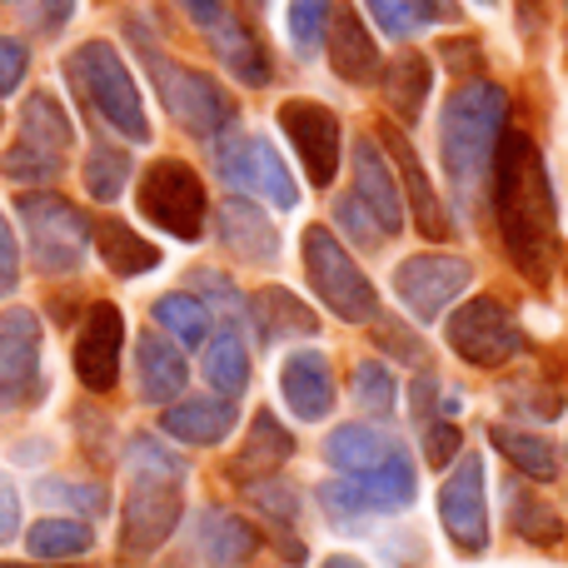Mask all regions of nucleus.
<instances>
[{
  "label": "nucleus",
  "instance_id": "nucleus-1",
  "mask_svg": "<svg viewBox=\"0 0 568 568\" xmlns=\"http://www.w3.org/2000/svg\"><path fill=\"white\" fill-rule=\"evenodd\" d=\"M489 200L499 220V240L519 275L529 284H549L554 255H559V210H554V185L534 135L504 130L489 170Z\"/></svg>",
  "mask_w": 568,
  "mask_h": 568
},
{
  "label": "nucleus",
  "instance_id": "nucleus-2",
  "mask_svg": "<svg viewBox=\"0 0 568 568\" xmlns=\"http://www.w3.org/2000/svg\"><path fill=\"white\" fill-rule=\"evenodd\" d=\"M504 115H509V95L494 80H464L439 115V155L444 175H449L459 205L479 210V190L494 170V150L504 140Z\"/></svg>",
  "mask_w": 568,
  "mask_h": 568
},
{
  "label": "nucleus",
  "instance_id": "nucleus-3",
  "mask_svg": "<svg viewBox=\"0 0 568 568\" xmlns=\"http://www.w3.org/2000/svg\"><path fill=\"white\" fill-rule=\"evenodd\" d=\"M65 80L115 135H125L130 145H145L150 140V120H145V105H140V90L110 40H85V45L70 50Z\"/></svg>",
  "mask_w": 568,
  "mask_h": 568
},
{
  "label": "nucleus",
  "instance_id": "nucleus-4",
  "mask_svg": "<svg viewBox=\"0 0 568 568\" xmlns=\"http://www.w3.org/2000/svg\"><path fill=\"white\" fill-rule=\"evenodd\" d=\"M16 215L26 225V245H30V265L40 275H70L85 260V245L95 235V220H85L65 195L55 190H30L16 200Z\"/></svg>",
  "mask_w": 568,
  "mask_h": 568
},
{
  "label": "nucleus",
  "instance_id": "nucleus-5",
  "mask_svg": "<svg viewBox=\"0 0 568 568\" xmlns=\"http://www.w3.org/2000/svg\"><path fill=\"white\" fill-rule=\"evenodd\" d=\"M304 275H310L314 294L324 310L344 324H374L379 320V294H374L369 275L354 265V255L339 245V235L324 225L304 230Z\"/></svg>",
  "mask_w": 568,
  "mask_h": 568
},
{
  "label": "nucleus",
  "instance_id": "nucleus-6",
  "mask_svg": "<svg viewBox=\"0 0 568 568\" xmlns=\"http://www.w3.org/2000/svg\"><path fill=\"white\" fill-rule=\"evenodd\" d=\"M145 65L180 130H190L195 140H220L235 125V100H230V90L215 75H205L195 65H180V60H165L155 50H145Z\"/></svg>",
  "mask_w": 568,
  "mask_h": 568
},
{
  "label": "nucleus",
  "instance_id": "nucleus-7",
  "mask_svg": "<svg viewBox=\"0 0 568 568\" xmlns=\"http://www.w3.org/2000/svg\"><path fill=\"white\" fill-rule=\"evenodd\" d=\"M140 215L150 225H160L175 240H200L205 230V185L185 160H155V165L140 175Z\"/></svg>",
  "mask_w": 568,
  "mask_h": 568
},
{
  "label": "nucleus",
  "instance_id": "nucleus-8",
  "mask_svg": "<svg viewBox=\"0 0 568 568\" xmlns=\"http://www.w3.org/2000/svg\"><path fill=\"white\" fill-rule=\"evenodd\" d=\"M414 464L404 454H394L389 464L379 469H364V474H344V479L324 484L320 499H324V514H329L339 529H354V519L364 514H394V509H409L414 499Z\"/></svg>",
  "mask_w": 568,
  "mask_h": 568
},
{
  "label": "nucleus",
  "instance_id": "nucleus-9",
  "mask_svg": "<svg viewBox=\"0 0 568 568\" xmlns=\"http://www.w3.org/2000/svg\"><path fill=\"white\" fill-rule=\"evenodd\" d=\"M444 334H449V349L459 354L464 364H474V369H499V364H509L514 354L524 349V329L489 294L459 304V310L449 314V324H444Z\"/></svg>",
  "mask_w": 568,
  "mask_h": 568
},
{
  "label": "nucleus",
  "instance_id": "nucleus-10",
  "mask_svg": "<svg viewBox=\"0 0 568 568\" xmlns=\"http://www.w3.org/2000/svg\"><path fill=\"white\" fill-rule=\"evenodd\" d=\"M215 170L245 200H270L275 210H294V200H300L280 150L265 135H230L225 145H215Z\"/></svg>",
  "mask_w": 568,
  "mask_h": 568
},
{
  "label": "nucleus",
  "instance_id": "nucleus-11",
  "mask_svg": "<svg viewBox=\"0 0 568 568\" xmlns=\"http://www.w3.org/2000/svg\"><path fill=\"white\" fill-rule=\"evenodd\" d=\"M484 494H489V474H484L479 454L454 459L449 479L439 489V519L449 544L459 554H469V559L489 549V504H484Z\"/></svg>",
  "mask_w": 568,
  "mask_h": 568
},
{
  "label": "nucleus",
  "instance_id": "nucleus-12",
  "mask_svg": "<svg viewBox=\"0 0 568 568\" xmlns=\"http://www.w3.org/2000/svg\"><path fill=\"white\" fill-rule=\"evenodd\" d=\"M180 514H185V499H180L175 479H130L125 519H120V554L130 564L150 559L175 534Z\"/></svg>",
  "mask_w": 568,
  "mask_h": 568
},
{
  "label": "nucleus",
  "instance_id": "nucleus-13",
  "mask_svg": "<svg viewBox=\"0 0 568 568\" xmlns=\"http://www.w3.org/2000/svg\"><path fill=\"white\" fill-rule=\"evenodd\" d=\"M40 394V320L30 310H0V414L30 409Z\"/></svg>",
  "mask_w": 568,
  "mask_h": 568
},
{
  "label": "nucleus",
  "instance_id": "nucleus-14",
  "mask_svg": "<svg viewBox=\"0 0 568 568\" xmlns=\"http://www.w3.org/2000/svg\"><path fill=\"white\" fill-rule=\"evenodd\" d=\"M469 280H474V265L459 255H414L394 270V294L404 300V310L414 320L429 324L469 290Z\"/></svg>",
  "mask_w": 568,
  "mask_h": 568
},
{
  "label": "nucleus",
  "instance_id": "nucleus-15",
  "mask_svg": "<svg viewBox=\"0 0 568 568\" xmlns=\"http://www.w3.org/2000/svg\"><path fill=\"white\" fill-rule=\"evenodd\" d=\"M280 130L290 135L294 155L304 160L310 185H334V175H339V120H334V110L320 100H284Z\"/></svg>",
  "mask_w": 568,
  "mask_h": 568
},
{
  "label": "nucleus",
  "instance_id": "nucleus-16",
  "mask_svg": "<svg viewBox=\"0 0 568 568\" xmlns=\"http://www.w3.org/2000/svg\"><path fill=\"white\" fill-rule=\"evenodd\" d=\"M120 354H125V314L110 300L90 304L85 329L75 339V374L90 394H110L120 379Z\"/></svg>",
  "mask_w": 568,
  "mask_h": 568
},
{
  "label": "nucleus",
  "instance_id": "nucleus-17",
  "mask_svg": "<svg viewBox=\"0 0 568 568\" xmlns=\"http://www.w3.org/2000/svg\"><path fill=\"white\" fill-rule=\"evenodd\" d=\"M280 394L304 424H320L334 409V369L320 349H294L280 369Z\"/></svg>",
  "mask_w": 568,
  "mask_h": 568
},
{
  "label": "nucleus",
  "instance_id": "nucleus-18",
  "mask_svg": "<svg viewBox=\"0 0 568 568\" xmlns=\"http://www.w3.org/2000/svg\"><path fill=\"white\" fill-rule=\"evenodd\" d=\"M324 45H329V65H334L339 80H349V85H369V80H379V70H384L379 45H374V36L364 30V20H359L354 6H334Z\"/></svg>",
  "mask_w": 568,
  "mask_h": 568
},
{
  "label": "nucleus",
  "instance_id": "nucleus-19",
  "mask_svg": "<svg viewBox=\"0 0 568 568\" xmlns=\"http://www.w3.org/2000/svg\"><path fill=\"white\" fill-rule=\"evenodd\" d=\"M220 240H225V250L235 260H245V265H275L280 260V235L275 225H270V215L255 205V200L245 195H230L225 205H220Z\"/></svg>",
  "mask_w": 568,
  "mask_h": 568
},
{
  "label": "nucleus",
  "instance_id": "nucleus-20",
  "mask_svg": "<svg viewBox=\"0 0 568 568\" xmlns=\"http://www.w3.org/2000/svg\"><path fill=\"white\" fill-rule=\"evenodd\" d=\"M354 185H359V205L379 220L384 235H399L404 200H399V185H394L389 165H384L379 140H359V145H354Z\"/></svg>",
  "mask_w": 568,
  "mask_h": 568
},
{
  "label": "nucleus",
  "instance_id": "nucleus-21",
  "mask_svg": "<svg viewBox=\"0 0 568 568\" xmlns=\"http://www.w3.org/2000/svg\"><path fill=\"white\" fill-rule=\"evenodd\" d=\"M379 140L389 145L394 165H399V175H404V195H409V205H414V225H419V235L449 240L454 225H449V215H444V205H439V195H434V185H429V175H424V165H419V155H414V145H409V140H404L394 125H384Z\"/></svg>",
  "mask_w": 568,
  "mask_h": 568
},
{
  "label": "nucleus",
  "instance_id": "nucleus-22",
  "mask_svg": "<svg viewBox=\"0 0 568 568\" xmlns=\"http://www.w3.org/2000/svg\"><path fill=\"white\" fill-rule=\"evenodd\" d=\"M160 429L180 444H220L235 429V404L225 394H195V399H180L160 414Z\"/></svg>",
  "mask_w": 568,
  "mask_h": 568
},
{
  "label": "nucleus",
  "instance_id": "nucleus-23",
  "mask_svg": "<svg viewBox=\"0 0 568 568\" xmlns=\"http://www.w3.org/2000/svg\"><path fill=\"white\" fill-rule=\"evenodd\" d=\"M135 379H140V399L145 404H170L180 399L190 369L180 344H165L160 334H140L135 339Z\"/></svg>",
  "mask_w": 568,
  "mask_h": 568
},
{
  "label": "nucleus",
  "instance_id": "nucleus-24",
  "mask_svg": "<svg viewBox=\"0 0 568 568\" xmlns=\"http://www.w3.org/2000/svg\"><path fill=\"white\" fill-rule=\"evenodd\" d=\"M205 36H210V50L220 55V65H230V75H235V80H245L250 90L270 85V75H275V70H270L265 45H260V36L245 26V20L220 16Z\"/></svg>",
  "mask_w": 568,
  "mask_h": 568
},
{
  "label": "nucleus",
  "instance_id": "nucleus-25",
  "mask_svg": "<svg viewBox=\"0 0 568 568\" xmlns=\"http://www.w3.org/2000/svg\"><path fill=\"white\" fill-rule=\"evenodd\" d=\"M195 549L200 559H205L210 568H240L255 559L260 539L255 529H250L240 514H225V509H205L195 524Z\"/></svg>",
  "mask_w": 568,
  "mask_h": 568
},
{
  "label": "nucleus",
  "instance_id": "nucleus-26",
  "mask_svg": "<svg viewBox=\"0 0 568 568\" xmlns=\"http://www.w3.org/2000/svg\"><path fill=\"white\" fill-rule=\"evenodd\" d=\"M399 449L394 434H384L379 424H339V429L324 439V459L334 464L339 474H364V469H379L389 464Z\"/></svg>",
  "mask_w": 568,
  "mask_h": 568
},
{
  "label": "nucleus",
  "instance_id": "nucleus-27",
  "mask_svg": "<svg viewBox=\"0 0 568 568\" xmlns=\"http://www.w3.org/2000/svg\"><path fill=\"white\" fill-rule=\"evenodd\" d=\"M290 454H294V439L284 434V424L270 409H260L255 424H250V434H245V449L230 459V474H235L240 484L270 479V474L284 469V459H290Z\"/></svg>",
  "mask_w": 568,
  "mask_h": 568
},
{
  "label": "nucleus",
  "instance_id": "nucleus-28",
  "mask_svg": "<svg viewBox=\"0 0 568 568\" xmlns=\"http://www.w3.org/2000/svg\"><path fill=\"white\" fill-rule=\"evenodd\" d=\"M250 320H255V334L265 344H280V339H310L314 329H320V320H314L310 304H300L290 290H280V284H265V290L250 294Z\"/></svg>",
  "mask_w": 568,
  "mask_h": 568
},
{
  "label": "nucleus",
  "instance_id": "nucleus-29",
  "mask_svg": "<svg viewBox=\"0 0 568 568\" xmlns=\"http://www.w3.org/2000/svg\"><path fill=\"white\" fill-rule=\"evenodd\" d=\"M379 85H384V105H389L404 125H414V120L424 115V100H429L434 65L419 50H404L399 60H389V65L379 70Z\"/></svg>",
  "mask_w": 568,
  "mask_h": 568
},
{
  "label": "nucleus",
  "instance_id": "nucleus-30",
  "mask_svg": "<svg viewBox=\"0 0 568 568\" xmlns=\"http://www.w3.org/2000/svg\"><path fill=\"white\" fill-rule=\"evenodd\" d=\"M90 240H95L110 275H150L160 265V250L150 240H140L130 225H120V220H95V235Z\"/></svg>",
  "mask_w": 568,
  "mask_h": 568
},
{
  "label": "nucleus",
  "instance_id": "nucleus-31",
  "mask_svg": "<svg viewBox=\"0 0 568 568\" xmlns=\"http://www.w3.org/2000/svg\"><path fill=\"white\" fill-rule=\"evenodd\" d=\"M489 439H494V449H499L504 459H509L514 469L524 474V479H539V484L559 479V449H554V444L544 439V434L509 429V424H494Z\"/></svg>",
  "mask_w": 568,
  "mask_h": 568
},
{
  "label": "nucleus",
  "instance_id": "nucleus-32",
  "mask_svg": "<svg viewBox=\"0 0 568 568\" xmlns=\"http://www.w3.org/2000/svg\"><path fill=\"white\" fill-rule=\"evenodd\" d=\"M150 314H155V324L180 344V349H205L210 344L215 314H210L205 300H195V294H160V300L150 304Z\"/></svg>",
  "mask_w": 568,
  "mask_h": 568
},
{
  "label": "nucleus",
  "instance_id": "nucleus-33",
  "mask_svg": "<svg viewBox=\"0 0 568 568\" xmlns=\"http://www.w3.org/2000/svg\"><path fill=\"white\" fill-rule=\"evenodd\" d=\"M364 6H369L374 26L394 40L419 36L424 26H439V20H459L454 0H364Z\"/></svg>",
  "mask_w": 568,
  "mask_h": 568
},
{
  "label": "nucleus",
  "instance_id": "nucleus-34",
  "mask_svg": "<svg viewBox=\"0 0 568 568\" xmlns=\"http://www.w3.org/2000/svg\"><path fill=\"white\" fill-rule=\"evenodd\" d=\"M20 135H26V145H40V150H65L75 145V125L65 120V110H60V100L50 95V90H36V95L20 105Z\"/></svg>",
  "mask_w": 568,
  "mask_h": 568
},
{
  "label": "nucleus",
  "instance_id": "nucleus-35",
  "mask_svg": "<svg viewBox=\"0 0 568 568\" xmlns=\"http://www.w3.org/2000/svg\"><path fill=\"white\" fill-rule=\"evenodd\" d=\"M509 529L529 544H559L564 539V514L554 504H544L539 494H529L524 484H509Z\"/></svg>",
  "mask_w": 568,
  "mask_h": 568
},
{
  "label": "nucleus",
  "instance_id": "nucleus-36",
  "mask_svg": "<svg viewBox=\"0 0 568 568\" xmlns=\"http://www.w3.org/2000/svg\"><path fill=\"white\" fill-rule=\"evenodd\" d=\"M205 379L215 384L225 399L245 394V384H250V354H245V339H240V329H220L215 339L205 344Z\"/></svg>",
  "mask_w": 568,
  "mask_h": 568
},
{
  "label": "nucleus",
  "instance_id": "nucleus-37",
  "mask_svg": "<svg viewBox=\"0 0 568 568\" xmlns=\"http://www.w3.org/2000/svg\"><path fill=\"white\" fill-rule=\"evenodd\" d=\"M26 544L40 564H60V559H75V554H90L95 534L80 519H40L36 529L26 534Z\"/></svg>",
  "mask_w": 568,
  "mask_h": 568
},
{
  "label": "nucleus",
  "instance_id": "nucleus-38",
  "mask_svg": "<svg viewBox=\"0 0 568 568\" xmlns=\"http://www.w3.org/2000/svg\"><path fill=\"white\" fill-rule=\"evenodd\" d=\"M130 180V155L120 145H95L85 155V195L90 200H120V190H125Z\"/></svg>",
  "mask_w": 568,
  "mask_h": 568
},
{
  "label": "nucleus",
  "instance_id": "nucleus-39",
  "mask_svg": "<svg viewBox=\"0 0 568 568\" xmlns=\"http://www.w3.org/2000/svg\"><path fill=\"white\" fill-rule=\"evenodd\" d=\"M125 464H130V479H185V459L180 454H170L160 439H150V434H135V439L125 444Z\"/></svg>",
  "mask_w": 568,
  "mask_h": 568
},
{
  "label": "nucleus",
  "instance_id": "nucleus-40",
  "mask_svg": "<svg viewBox=\"0 0 568 568\" xmlns=\"http://www.w3.org/2000/svg\"><path fill=\"white\" fill-rule=\"evenodd\" d=\"M0 175L16 180V185H45V180H60V155L40 145H10L6 160H0Z\"/></svg>",
  "mask_w": 568,
  "mask_h": 568
},
{
  "label": "nucleus",
  "instance_id": "nucleus-41",
  "mask_svg": "<svg viewBox=\"0 0 568 568\" xmlns=\"http://www.w3.org/2000/svg\"><path fill=\"white\" fill-rule=\"evenodd\" d=\"M334 20V0H290V40L300 55H314L329 36Z\"/></svg>",
  "mask_w": 568,
  "mask_h": 568
},
{
  "label": "nucleus",
  "instance_id": "nucleus-42",
  "mask_svg": "<svg viewBox=\"0 0 568 568\" xmlns=\"http://www.w3.org/2000/svg\"><path fill=\"white\" fill-rule=\"evenodd\" d=\"M354 399H359L364 414H389L399 389H394V374L384 369L379 359H359L354 364Z\"/></svg>",
  "mask_w": 568,
  "mask_h": 568
},
{
  "label": "nucleus",
  "instance_id": "nucleus-43",
  "mask_svg": "<svg viewBox=\"0 0 568 568\" xmlns=\"http://www.w3.org/2000/svg\"><path fill=\"white\" fill-rule=\"evenodd\" d=\"M36 494H40V499L75 504V509H85V514H105V504H110V494L100 489V484H65V479H40V484H36Z\"/></svg>",
  "mask_w": 568,
  "mask_h": 568
},
{
  "label": "nucleus",
  "instance_id": "nucleus-44",
  "mask_svg": "<svg viewBox=\"0 0 568 568\" xmlns=\"http://www.w3.org/2000/svg\"><path fill=\"white\" fill-rule=\"evenodd\" d=\"M334 220H339L344 235H349L359 250H379L384 230H379V220H374L369 210L359 205V195H354V200H339V205H334Z\"/></svg>",
  "mask_w": 568,
  "mask_h": 568
},
{
  "label": "nucleus",
  "instance_id": "nucleus-45",
  "mask_svg": "<svg viewBox=\"0 0 568 568\" xmlns=\"http://www.w3.org/2000/svg\"><path fill=\"white\" fill-rule=\"evenodd\" d=\"M459 449H464L459 424H449V419H429V434H424V459H429L434 469H444V464L459 459Z\"/></svg>",
  "mask_w": 568,
  "mask_h": 568
},
{
  "label": "nucleus",
  "instance_id": "nucleus-46",
  "mask_svg": "<svg viewBox=\"0 0 568 568\" xmlns=\"http://www.w3.org/2000/svg\"><path fill=\"white\" fill-rule=\"evenodd\" d=\"M250 499H255L265 514H275V519H294V514H300V504H294V489L284 479H275V474L250 484Z\"/></svg>",
  "mask_w": 568,
  "mask_h": 568
},
{
  "label": "nucleus",
  "instance_id": "nucleus-47",
  "mask_svg": "<svg viewBox=\"0 0 568 568\" xmlns=\"http://www.w3.org/2000/svg\"><path fill=\"white\" fill-rule=\"evenodd\" d=\"M20 10H26V26L30 30H40V36H55V30L70 20L75 0H20Z\"/></svg>",
  "mask_w": 568,
  "mask_h": 568
},
{
  "label": "nucleus",
  "instance_id": "nucleus-48",
  "mask_svg": "<svg viewBox=\"0 0 568 568\" xmlns=\"http://www.w3.org/2000/svg\"><path fill=\"white\" fill-rule=\"evenodd\" d=\"M26 45H20L16 36H0V95H10V90H20V80H26Z\"/></svg>",
  "mask_w": 568,
  "mask_h": 568
},
{
  "label": "nucleus",
  "instance_id": "nucleus-49",
  "mask_svg": "<svg viewBox=\"0 0 568 568\" xmlns=\"http://www.w3.org/2000/svg\"><path fill=\"white\" fill-rule=\"evenodd\" d=\"M20 284V255H16V235H10L6 215H0V300L6 294H16Z\"/></svg>",
  "mask_w": 568,
  "mask_h": 568
},
{
  "label": "nucleus",
  "instance_id": "nucleus-50",
  "mask_svg": "<svg viewBox=\"0 0 568 568\" xmlns=\"http://www.w3.org/2000/svg\"><path fill=\"white\" fill-rule=\"evenodd\" d=\"M20 534V494L16 484L0 474V544H10Z\"/></svg>",
  "mask_w": 568,
  "mask_h": 568
},
{
  "label": "nucleus",
  "instance_id": "nucleus-51",
  "mask_svg": "<svg viewBox=\"0 0 568 568\" xmlns=\"http://www.w3.org/2000/svg\"><path fill=\"white\" fill-rule=\"evenodd\" d=\"M439 60L449 70H474V65H484V50H479V40H444Z\"/></svg>",
  "mask_w": 568,
  "mask_h": 568
},
{
  "label": "nucleus",
  "instance_id": "nucleus-52",
  "mask_svg": "<svg viewBox=\"0 0 568 568\" xmlns=\"http://www.w3.org/2000/svg\"><path fill=\"white\" fill-rule=\"evenodd\" d=\"M379 339H384V349H389V354H399V359H409V364H424V344L414 339V334H399V329H379Z\"/></svg>",
  "mask_w": 568,
  "mask_h": 568
},
{
  "label": "nucleus",
  "instance_id": "nucleus-53",
  "mask_svg": "<svg viewBox=\"0 0 568 568\" xmlns=\"http://www.w3.org/2000/svg\"><path fill=\"white\" fill-rule=\"evenodd\" d=\"M180 6H185V16L195 20L200 30H210L220 16H225V0H180Z\"/></svg>",
  "mask_w": 568,
  "mask_h": 568
},
{
  "label": "nucleus",
  "instance_id": "nucleus-54",
  "mask_svg": "<svg viewBox=\"0 0 568 568\" xmlns=\"http://www.w3.org/2000/svg\"><path fill=\"white\" fill-rule=\"evenodd\" d=\"M519 20H529V30L539 26V0H519Z\"/></svg>",
  "mask_w": 568,
  "mask_h": 568
},
{
  "label": "nucleus",
  "instance_id": "nucleus-55",
  "mask_svg": "<svg viewBox=\"0 0 568 568\" xmlns=\"http://www.w3.org/2000/svg\"><path fill=\"white\" fill-rule=\"evenodd\" d=\"M324 568H364L359 559H324Z\"/></svg>",
  "mask_w": 568,
  "mask_h": 568
},
{
  "label": "nucleus",
  "instance_id": "nucleus-56",
  "mask_svg": "<svg viewBox=\"0 0 568 568\" xmlns=\"http://www.w3.org/2000/svg\"><path fill=\"white\" fill-rule=\"evenodd\" d=\"M0 568H65V564H0Z\"/></svg>",
  "mask_w": 568,
  "mask_h": 568
},
{
  "label": "nucleus",
  "instance_id": "nucleus-57",
  "mask_svg": "<svg viewBox=\"0 0 568 568\" xmlns=\"http://www.w3.org/2000/svg\"><path fill=\"white\" fill-rule=\"evenodd\" d=\"M479 6H494V0H479Z\"/></svg>",
  "mask_w": 568,
  "mask_h": 568
}]
</instances>
